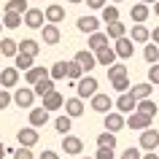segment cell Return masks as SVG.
I'll list each match as a JSON object with an SVG mask.
<instances>
[{"mask_svg": "<svg viewBox=\"0 0 159 159\" xmlns=\"http://www.w3.org/2000/svg\"><path fill=\"white\" fill-rule=\"evenodd\" d=\"M97 86H100V84H97V78L89 75V73H84L78 81H75V94H78L81 100H89V97L97 92Z\"/></svg>", "mask_w": 159, "mask_h": 159, "instance_id": "cell-1", "label": "cell"}, {"mask_svg": "<svg viewBox=\"0 0 159 159\" xmlns=\"http://www.w3.org/2000/svg\"><path fill=\"white\" fill-rule=\"evenodd\" d=\"M22 25L30 27V30H41V27L46 25V16H43L41 8H27L25 14H22Z\"/></svg>", "mask_w": 159, "mask_h": 159, "instance_id": "cell-2", "label": "cell"}, {"mask_svg": "<svg viewBox=\"0 0 159 159\" xmlns=\"http://www.w3.org/2000/svg\"><path fill=\"white\" fill-rule=\"evenodd\" d=\"M113 51H116L119 59H129L135 54V41H132V38H127V35H121V38L113 41Z\"/></svg>", "mask_w": 159, "mask_h": 159, "instance_id": "cell-3", "label": "cell"}, {"mask_svg": "<svg viewBox=\"0 0 159 159\" xmlns=\"http://www.w3.org/2000/svg\"><path fill=\"white\" fill-rule=\"evenodd\" d=\"M140 148L143 151H157L159 148V132L154 129V127L140 129Z\"/></svg>", "mask_w": 159, "mask_h": 159, "instance_id": "cell-4", "label": "cell"}, {"mask_svg": "<svg viewBox=\"0 0 159 159\" xmlns=\"http://www.w3.org/2000/svg\"><path fill=\"white\" fill-rule=\"evenodd\" d=\"M62 151H65V157H78L84 151V140L75 135H62Z\"/></svg>", "mask_w": 159, "mask_h": 159, "instance_id": "cell-5", "label": "cell"}, {"mask_svg": "<svg viewBox=\"0 0 159 159\" xmlns=\"http://www.w3.org/2000/svg\"><path fill=\"white\" fill-rule=\"evenodd\" d=\"M124 127H127V119L121 111H108L105 113V129L108 132H121Z\"/></svg>", "mask_w": 159, "mask_h": 159, "instance_id": "cell-6", "label": "cell"}, {"mask_svg": "<svg viewBox=\"0 0 159 159\" xmlns=\"http://www.w3.org/2000/svg\"><path fill=\"white\" fill-rule=\"evenodd\" d=\"M33 102H35L33 86H27V89H16V92H14V105H16V108L30 111V108H33Z\"/></svg>", "mask_w": 159, "mask_h": 159, "instance_id": "cell-7", "label": "cell"}, {"mask_svg": "<svg viewBox=\"0 0 159 159\" xmlns=\"http://www.w3.org/2000/svg\"><path fill=\"white\" fill-rule=\"evenodd\" d=\"M89 105H92V111H97V113H108L111 108H113V100H111L108 94H102V92H94L92 97H89Z\"/></svg>", "mask_w": 159, "mask_h": 159, "instance_id": "cell-8", "label": "cell"}, {"mask_svg": "<svg viewBox=\"0 0 159 159\" xmlns=\"http://www.w3.org/2000/svg\"><path fill=\"white\" fill-rule=\"evenodd\" d=\"M75 62L84 67V73H89V70H94L97 67V57H94V51L92 49H81V51H75Z\"/></svg>", "mask_w": 159, "mask_h": 159, "instance_id": "cell-9", "label": "cell"}, {"mask_svg": "<svg viewBox=\"0 0 159 159\" xmlns=\"http://www.w3.org/2000/svg\"><path fill=\"white\" fill-rule=\"evenodd\" d=\"M151 121H154V119L146 116V113H140V111H132V113L127 116V127H129V129H138V132L146 129V127H151Z\"/></svg>", "mask_w": 159, "mask_h": 159, "instance_id": "cell-10", "label": "cell"}, {"mask_svg": "<svg viewBox=\"0 0 159 159\" xmlns=\"http://www.w3.org/2000/svg\"><path fill=\"white\" fill-rule=\"evenodd\" d=\"M38 138H41V135L35 132V127H33V124H30V127H22V129L16 132L19 146H27V148H33L35 143H38Z\"/></svg>", "mask_w": 159, "mask_h": 159, "instance_id": "cell-11", "label": "cell"}, {"mask_svg": "<svg viewBox=\"0 0 159 159\" xmlns=\"http://www.w3.org/2000/svg\"><path fill=\"white\" fill-rule=\"evenodd\" d=\"M19 84V70L16 67H0V86L3 89H14Z\"/></svg>", "mask_w": 159, "mask_h": 159, "instance_id": "cell-12", "label": "cell"}, {"mask_svg": "<svg viewBox=\"0 0 159 159\" xmlns=\"http://www.w3.org/2000/svg\"><path fill=\"white\" fill-rule=\"evenodd\" d=\"M62 108H65V113L70 119H78V116H84V100H81V97H78V94H75V97H70V100H65V105H62Z\"/></svg>", "mask_w": 159, "mask_h": 159, "instance_id": "cell-13", "label": "cell"}, {"mask_svg": "<svg viewBox=\"0 0 159 159\" xmlns=\"http://www.w3.org/2000/svg\"><path fill=\"white\" fill-rule=\"evenodd\" d=\"M113 105H116L121 113H132V111L138 108V100H135L132 94H129V89H127V92H119V100L113 102Z\"/></svg>", "mask_w": 159, "mask_h": 159, "instance_id": "cell-14", "label": "cell"}, {"mask_svg": "<svg viewBox=\"0 0 159 159\" xmlns=\"http://www.w3.org/2000/svg\"><path fill=\"white\" fill-rule=\"evenodd\" d=\"M41 33H43V43H46V46H57L59 38H62L59 27H57V25H51V22H46V25L41 27Z\"/></svg>", "mask_w": 159, "mask_h": 159, "instance_id": "cell-15", "label": "cell"}, {"mask_svg": "<svg viewBox=\"0 0 159 159\" xmlns=\"http://www.w3.org/2000/svg\"><path fill=\"white\" fill-rule=\"evenodd\" d=\"M62 105H65V97H62L57 89H51L49 94H43V108L46 111H59Z\"/></svg>", "mask_w": 159, "mask_h": 159, "instance_id": "cell-16", "label": "cell"}, {"mask_svg": "<svg viewBox=\"0 0 159 159\" xmlns=\"http://www.w3.org/2000/svg\"><path fill=\"white\" fill-rule=\"evenodd\" d=\"M151 8H148V3H135L132 8H129V19H132L135 25H143L146 19H148Z\"/></svg>", "mask_w": 159, "mask_h": 159, "instance_id": "cell-17", "label": "cell"}, {"mask_svg": "<svg viewBox=\"0 0 159 159\" xmlns=\"http://www.w3.org/2000/svg\"><path fill=\"white\" fill-rule=\"evenodd\" d=\"M94 57H97V65L100 67H108V65H113L116 62V51H113V46H105V49H100V51H94Z\"/></svg>", "mask_w": 159, "mask_h": 159, "instance_id": "cell-18", "label": "cell"}, {"mask_svg": "<svg viewBox=\"0 0 159 159\" xmlns=\"http://www.w3.org/2000/svg\"><path fill=\"white\" fill-rule=\"evenodd\" d=\"M30 124L35 127V129H38V127H46L49 124V111L43 108H30Z\"/></svg>", "mask_w": 159, "mask_h": 159, "instance_id": "cell-19", "label": "cell"}, {"mask_svg": "<svg viewBox=\"0 0 159 159\" xmlns=\"http://www.w3.org/2000/svg\"><path fill=\"white\" fill-rule=\"evenodd\" d=\"M43 16H46V22H51V25H59V22L65 19V8H62V6H57V3H51V6H46Z\"/></svg>", "mask_w": 159, "mask_h": 159, "instance_id": "cell-20", "label": "cell"}, {"mask_svg": "<svg viewBox=\"0 0 159 159\" xmlns=\"http://www.w3.org/2000/svg\"><path fill=\"white\" fill-rule=\"evenodd\" d=\"M108 41H111L108 35L97 30V33H89V41H86V46H89L92 51H100V49H105V46H108Z\"/></svg>", "mask_w": 159, "mask_h": 159, "instance_id": "cell-21", "label": "cell"}, {"mask_svg": "<svg viewBox=\"0 0 159 159\" xmlns=\"http://www.w3.org/2000/svg\"><path fill=\"white\" fill-rule=\"evenodd\" d=\"M151 81H143V84H135V86H129V94H132L135 100H146V97H151V92H154V89H151Z\"/></svg>", "mask_w": 159, "mask_h": 159, "instance_id": "cell-22", "label": "cell"}, {"mask_svg": "<svg viewBox=\"0 0 159 159\" xmlns=\"http://www.w3.org/2000/svg\"><path fill=\"white\" fill-rule=\"evenodd\" d=\"M129 38H132L135 43H148L151 41V33H148V27H146V25H132Z\"/></svg>", "mask_w": 159, "mask_h": 159, "instance_id": "cell-23", "label": "cell"}, {"mask_svg": "<svg viewBox=\"0 0 159 159\" xmlns=\"http://www.w3.org/2000/svg\"><path fill=\"white\" fill-rule=\"evenodd\" d=\"M78 30H81V33H97V30H100V19L97 16H81L78 19Z\"/></svg>", "mask_w": 159, "mask_h": 159, "instance_id": "cell-24", "label": "cell"}, {"mask_svg": "<svg viewBox=\"0 0 159 159\" xmlns=\"http://www.w3.org/2000/svg\"><path fill=\"white\" fill-rule=\"evenodd\" d=\"M51 89H54V78H51V75H46V78H41V81H35V84H33L35 97H43V94H49Z\"/></svg>", "mask_w": 159, "mask_h": 159, "instance_id": "cell-25", "label": "cell"}, {"mask_svg": "<svg viewBox=\"0 0 159 159\" xmlns=\"http://www.w3.org/2000/svg\"><path fill=\"white\" fill-rule=\"evenodd\" d=\"M105 35H108L111 41H116V38L127 35V25H121V19H116V22H108V30H105Z\"/></svg>", "mask_w": 159, "mask_h": 159, "instance_id": "cell-26", "label": "cell"}, {"mask_svg": "<svg viewBox=\"0 0 159 159\" xmlns=\"http://www.w3.org/2000/svg\"><path fill=\"white\" fill-rule=\"evenodd\" d=\"M16 51H19V43L14 38H0V54L3 57H16Z\"/></svg>", "mask_w": 159, "mask_h": 159, "instance_id": "cell-27", "label": "cell"}, {"mask_svg": "<svg viewBox=\"0 0 159 159\" xmlns=\"http://www.w3.org/2000/svg\"><path fill=\"white\" fill-rule=\"evenodd\" d=\"M46 75H49V70H46V67H30V70H25V81L33 86L35 81H41V78H46Z\"/></svg>", "mask_w": 159, "mask_h": 159, "instance_id": "cell-28", "label": "cell"}, {"mask_svg": "<svg viewBox=\"0 0 159 159\" xmlns=\"http://www.w3.org/2000/svg\"><path fill=\"white\" fill-rule=\"evenodd\" d=\"M3 27H8V30L22 27V14H16V11H6V14H3Z\"/></svg>", "mask_w": 159, "mask_h": 159, "instance_id": "cell-29", "label": "cell"}, {"mask_svg": "<svg viewBox=\"0 0 159 159\" xmlns=\"http://www.w3.org/2000/svg\"><path fill=\"white\" fill-rule=\"evenodd\" d=\"M19 51H22V54H30V57H38V54H41V46H38V41H33V38H25V41L19 43Z\"/></svg>", "mask_w": 159, "mask_h": 159, "instance_id": "cell-30", "label": "cell"}, {"mask_svg": "<svg viewBox=\"0 0 159 159\" xmlns=\"http://www.w3.org/2000/svg\"><path fill=\"white\" fill-rule=\"evenodd\" d=\"M54 129H57V132H62V135H67L70 129H73V119L67 116V113L57 116V119H54Z\"/></svg>", "mask_w": 159, "mask_h": 159, "instance_id": "cell-31", "label": "cell"}, {"mask_svg": "<svg viewBox=\"0 0 159 159\" xmlns=\"http://www.w3.org/2000/svg\"><path fill=\"white\" fill-rule=\"evenodd\" d=\"M135 111H140V113H146V116H151V119H154L159 108H157V102L151 100V97H146V100H138V108H135Z\"/></svg>", "mask_w": 159, "mask_h": 159, "instance_id": "cell-32", "label": "cell"}, {"mask_svg": "<svg viewBox=\"0 0 159 159\" xmlns=\"http://www.w3.org/2000/svg\"><path fill=\"white\" fill-rule=\"evenodd\" d=\"M35 62V57H30V54H22V51H16V57H14V67L16 70H30Z\"/></svg>", "mask_w": 159, "mask_h": 159, "instance_id": "cell-33", "label": "cell"}, {"mask_svg": "<svg viewBox=\"0 0 159 159\" xmlns=\"http://www.w3.org/2000/svg\"><path fill=\"white\" fill-rule=\"evenodd\" d=\"M49 75L54 78V81H59V78H67V62L65 59H59V62H54L49 70Z\"/></svg>", "mask_w": 159, "mask_h": 159, "instance_id": "cell-34", "label": "cell"}, {"mask_svg": "<svg viewBox=\"0 0 159 159\" xmlns=\"http://www.w3.org/2000/svg\"><path fill=\"white\" fill-rule=\"evenodd\" d=\"M105 70H108V78H111V81H113V78H121V75H129V70H127L121 62H113V65H108Z\"/></svg>", "mask_w": 159, "mask_h": 159, "instance_id": "cell-35", "label": "cell"}, {"mask_svg": "<svg viewBox=\"0 0 159 159\" xmlns=\"http://www.w3.org/2000/svg\"><path fill=\"white\" fill-rule=\"evenodd\" d=\"M81 75H84V67L78 65L75 59H70V62H67V81H78Z\"/></svg>", "mask_w": 159, "mask_h": 159, "instance_id": "cell-36", "label": "cell"}, {"mask_svg": "<svg viewBox=\"0 0 159 159\" xmlns=\"http://www.w3.org/2000/svg\"><path fill=\"white\" fill-rule=\"evenodd\" d=\"M143 57H146V62L148 65H154V62H159V49H157V43L151 41L146 49H143Z\"/></svg>", "mask_w": 159, "mask_h": 159, "instance_id": "cell-37", "label": "cell"}, {"mask_svg": "<svg viewBox=\"0 0 159 159\" xmlns=\"http://www.w3.org/2000/svg\"><path fill=\"white\" fill-rule=\"evenodd\" d=\"M97 146H111V148H116V132H100L97 135Z\"/></svg>", "mask_w": 159, "mask_h": 159, "instance_id": "cell-38", "label": "cell"}, {"mask_svg": "<svg viewBox=\"0 0 159 159\" xmlns=\"http://www.w3.org/2000/svg\"><path fill=\"white\" fill-rule=\"evenodd\" d=\"M100 11H102V22H105V25H108V22H116V19H119V8H116V6H108V3H105Z\"/></svg>", "mask_w": 159, "mask_h": 159, "instance_id": "cell-39", "label": "cell"}, {"mask_svg": "<svg viewBox=\"0 0 159 159\" xmlns=\"http://www.w3.org/2000/svg\"><path fill=\"white\" fill-rule=\"evenodd\" d=\"M27 8H30V6H27V0H8V3H6V11H16V14H25Z\"/></svg>", "mask_w": 159, "mask_h": 159, "instance_id": "cell-40", "label": "cell"}, {"mask_svg": "<svg viewBox=\"0 0 159 159\" xmlns=\"http://www.w3.org/2000/svg\"><path fill=\"white\" fill-rule=\"evenodd\" d=\"M94 159H116V154H113V148H111V146H97Z\"/></svg>", "mask_w": 159, "mask_h": 159, "instance_id": "cell-41", "label": "cell"}, {"mask_svg": "<svg viewBox=\"0 0 159 159\" xmlns=\"http://www.w3.org/2000/svg\"><path fill=\"white\" fill-rule=\"evenodd\" d=\"M11 102H14V94H11L8 89H3V86H0V111H6Z\"/></svg>", "mask_w": 159, "mask_h": 159, "instance_id": "cell-42", "label": "cell"}, {"mask_svg": "<svg viewBox=\"0 0 159 159\" xmlns=\"http://www.w3.org/2000/svg\"><path fill=\"white\" fill-rule=\"evenodd\" d=\"M111 84H113V89H116V92H127V89H129V75H121V78H113Z\"/></svg>", "mask_w": 159, "mask_h": 159, "instance_id": "cell-43", "label": "cell"}, {"mask_svg": "<svg viewBox=\"0 0 159 159\" xmlns=\"http://www.w3.org/2000/svg\"><path fill=\"white\" fill-rule=\"evenodd\" d=\"M14 159H35V157L27 146H19V148H14Z\"/></svg>", "mask_w": 159, "mask_h": 159, "instance_id": "cell-44", "label": "cell"}, {"mask_svg": "<svg viewBox=\"0 0 159 159\" xmlns=\"http://www.w3.org/2000/svg\"><path fill=\"white\" fill-rule=\"evenodd\" d=\"M148 81L151 84H159V62H154V65L148 67Z\"/></svg>", "mask_w": 159, "mask_h": 159, "instance_id": "cell-45", "label": "cell"}, {"mask_svg": "<svg viewBox=\"0 0 159 159\" xmlns=\"http://www.w3.org/2000/svg\"><path fill=\"white\" fill-rule=\"evenodd\" d=\"M143 154H140V148H132V146H129V148H124V154H121V159H140Z\"/></svg>", "mask_w": 159, "mask_h": 159, "instance_id": "cell-46", "label": "cell"}, {"mask_svg": "<svg viewBox=\"0 0 159 159\" xmlns=\"http://www.w3.org/2000/svg\"><path fill=\"white\" fill-rule=\"evenodd\" d=\"M86 6H89V8H94V11H100L102 6H105V3H108V0H84Z\"/></svg>", "mask_w": 159, "mask_h": 159, "instance_id": "cell-47", "label": "cell"}, {"mask_svg": "<svg viewBox=\"0 0 159 159\" xmlns=\"http://www.w3.org/2000/svg\"><path fill=\"white\" fill-rule=\"evenodd\" d=\"M41 159H59V154H57V151H43Z\"/></svg>", "mask_w": 159, "mask_h": 159, "instance_id": "cell-48", "label": "cell"}, {"mask_svg": "<svg viewBox=\"0 0 159 159\" xmlns=\"http://www.w3.org/2000/svg\"><path fill=\"white\" fill-rule=\"evenodd\" d=\"M151 41H154V43H157V46H159V25L154 27V30H151Z\"/></svg>", "mask_w": 159, "mask_h": 159, "instance_id": "cell-49", "label": "cell"}, {"mask_svg": "<svg viewBox=\"0 0 159 159\" xmlns=\"http://www.w3.org/2000/svg\"><path fill=\"white\" fill-rule=\"evenodd\" d=\"M140 159H159V154H157V151H146Z\"/></svg>", "mask_w": 159, "mask_h": 159, "instance_id": "cell-50", "label": "cell"}, {"mask_svg": "<svg viewBox=\"0 0 159 159\" xmlns=\"http://www.w3.org/2000/svg\"><path fill=\"white\" fill-rule=\"evenodd\" d=\"M6 157V146H3V143H0V159Z\"/></svg>", "mask_w": 159, "mask_h": 159, "instance_id": "cell-51", "label": "cell"}, {"mask_svg": "<svg viewBox=\"0 0 159 159\" xmlns=\"http://www.w3.org/2000/svg\"><path fill=\"white\" fill-rule=\"evenodd\" d=\"M154 14H157V16H159V0H157V3H154Z\"/></svg>", "mask_w": 159, "mask_h": 159, "instance_id": "cell-52", "label": "cell"}, {"mask_svg": "<svg viewBox=\"0 0 159 159\" xmlns=\"http://www.w3.org/2000/svg\"><path fill=\"white\" fill-rule=\"evenodd\" d=\"M67 3H84V0H67Z\"/></svg>", "mask_w": 159, "mask_h": 159, "instance_id": "cell-53", "label": "cell"}, {"mask_svg": "<svg viewBox=\"0 0 159 159\" xmlns=\"http://www.w3.org/2000/svg\"><path fill=\"white\" fill-rule=\"evenodd\" d=\"M140 3H157V0H140Z\"/></svg>", "mask_w": 159, "mask_h": 159, "instance_id": "cell-54", "label": "cell"}, {"mask_svg": "<svg viewBox=\"0 0 159 159\" xmlns=\"http://www.w3.org/2000/svg\"><path fill=\"white\" fill-rule=\"evenodd\" d=\"M81 159H94V157H81Z\"/></svg>", "mask_w": 159, "mask_h": 159, "instance_id": "cell-55", "label": "cell"}, {"mask_svg": "<svg viewBox=\"0 0 159 159\" xmlns=\"http://www.w3.org/2000/svg\"><path fill=\"white\" fill-rule=\"evenodd\" d=\"M111 3H121V0H111Z\"/></svg>", "mask_w": 159, "mask_h": 159, "instance_id": "cell-56", "label": "cell"}, {"mask_svg": "<svg viewBox=\"0 0 159 159\" xmlns=\"http://www.w3.org/2000/svg\"><path fill=\"white\" fill-rule=\"evenodd\" d=\"M33 3H43V0H33Z\"/></svg>", "mask_w": 159, "mask_h": 159, "instance_id": "cell-57", "label": "cell"}, {"mask_svg": "<svg viewBox=\"0 0 159 159\" xmlns=\"http://www.w3.org/2000/svg\"><path fill=\"white\" fill-rule=\"evenodd\" d=\"M0 30H3V22H0Z\"/></svg>", "mask_w": 159, "mask_h": 159, "instance_id": "cell-58", "label": "cell"}, {"mask_svg": "<svg viewBox=\"0 0 159 159\" xmlns=\"http://www.w3.org/2000/svg\"><path fill=\"white\" fill-rule=\"evenodd\" d=\"M157 154H159V148H157Z\"/></svg>", "mask_w": 159, "mask_h": 159, "instance_id": "cell-59", "label": "cell"}]
</instances>
